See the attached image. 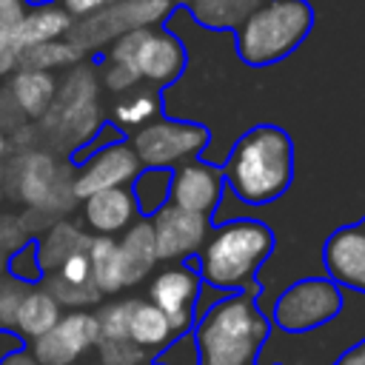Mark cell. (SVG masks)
<instances>
[{
    "instance_id": "6da1fadb",
    "label": "cell",
    "mask_w": 365,
    "mask_h": 365,
    "mask_svg": "<svg viewBox=\"0 0 365 365\" xmlns=\"http://www.w3.org/2000/svg\"><path fill=\"white\" fill-rule=\"evenodd\" d=\"M257 291L225 294L194 322L200 365H257L271 336V319L257 305Z\"/></svg>"
},
{
    "instance_id": "7a4b0ae2",
    "label": "cell",
    "mask_w": 365,
    "mask_h": 365,
    "mask_svg": "<svg viewBox=\"0 0 365 365\" xmlns=\"http://www.w3.org/2000/svg\"><path fill=\"white\" fill-rule=\"evenodd\" d=\"M274 251V234L259 220H228L211 228L200 259L197 274L205 288L217 294L257 291V271Z\"/></svg>"
},
{
    "instance_id": "3957f363",
    "label": "cell",
    "mask_w": 365,
    "mask_h": 365,
    "mask_svg": "<svg viewBox=\"0 0 365 365\" xmlns=\"http://www.w3.org/2000/svg\"><path fill=\"white\" fill-rule=\"evenodd\" d=\"M294 177V145L279 125H254L245 131L222 168L228 188L248 205H265L285 194Z\"/></svg>"
},
{
    "instance_id": "277c9868",
    "label": "cell",
    "mask_w": 365,
    "mask_h": 365,
    "mask_svg": "<svg viewBox=\"0 0 365 365\" xmlns=\"http://www.w3.org/2000/svg\"><path fill=\"white\" fill-rule=\"evenodd\" d=\"M314 11L305 0H265L237 29V54L248 66H271L288 57L311 31Z\"/></svg>"
},
{
    "instance_id": "5b68a950",
    "label": "cell",
    "mask_w": 365,
    "mask_h": 365,
    "mask_svg": "<svg viewBox=\"0 0 365 365\" xmlns=\"http://www.w3.org/2000/svg\"><path fill=\"white\" fill-rule=\"evenodd\" d=\"M97 91L100 77L91 71V66L83 63H77L63 77V83H57V97L40 120L46 137L57 148H74L80 143H88L91 134L103 125Z\"/></svg>"
},
{
    "instance_id": "8992f818",
    "label": "cell",
    "mask_w": 365,
    "mask_h": 365,
    "mask_svg": "<svg viewBox=\"0 0 365 365\" xmlns=\"http://www.w3.org/2000/svg\"><path fill=\"white\" fill-rule=\"evenodd\" d=\"M106 63H117L131 68L140 83H148L151 88L174 83L185 68V48L182 43L163 29H137L123 37H117L108 51Z\"/></svg>"
},
{
    "instance_id": "52a82bcc",
    "label": "cell",
    "mask_w": 365,
    "mask_h": 365,
    "mask_svg": "<svg viewBox=\"0 0 365 365\" xmlns=\"http://www.w3.org/2000/svg\"><path fill=\"white\" fill-rule=\"evenodd\" d=\"M342 305H345V294L339 285H334L328 277H305L288 285L277 297L268 319L279 334L302 336L334 322Z\"/></svg>"
},
{
    "instance_id": "ba28073f",
    "label": "cell",
    "mask_w": 365,
    "mask_h": 365,
    "mask_svg": "<svg viewBox=\"0 0 365 365\" xmlns=\"http://www.w3.org/2000/svg\"><path fill=\"white\" fill-rule=\"evenodd\" d=\"M174 9V0H111L97 14L83 17L71 26L66 40L74 46V51L91 54L103 46H111L117 37L137 31V29H154V23L165 20Z\"/></svg>"
},
{
    "instance_id": "9c48e42d",
    "label": "cell",
    "mask_w": 365,
    "mask_h": 365,
    "mask_svg": "<svg viewBox=\"0 0 365 365\" xmlns=\"http://www.w3.org/2000/svg\"><path fill=\"white\" fill-rule=\"evenodd\" d=\"M208 145V131L185 120H154L145 128L134 131L131 148L143 168L174 171L191 163Z\"/></svg>"
},
{
    "instance_id": "30bf717a",
    "label": "cell",
    "mask_w": 365,
    "mask_h": 365,
    "mask_svg": "<svg viewBox=\"0 0 365 365\" xmlns=\"http://www.w3.org/2000/svg\"><path fill=\"white\" fill-rule=\"evenodd\" d=\"M200 291H202V279L197 268H191L188 262H171L163 271H157L154 279L148 282V302L168 317L174 336H180L194 331V322H197L194 308H197Z\"/></svg>"
},
{
    "instance_id": "8fae6325",
    "label": "cell",
    "mask_w": 365,
    "mask_h": 365,
    "mask_svg": "<svg viewBox=\"0 0 365 365\" xmlns=\"http://www.w3.org/2000/svg\"><path fill=\"white\" fill-rule=\"evenodd\" d=\"M154 231V245H157V259L163 262H185L194 254L202 251L208 234H211V220L202 214L182 211L171 202H165L151 220Z\"/></svg>"
},
{
    "instance_id": "7c38bea8",
    "label": "cell",
    "mask_w": 365,
    "mask_h": 365,
    "mask_svg": "<svg viewBox=\"0 0 365 365\" xmlns=\"http://www.w3.org/2000/svg\"><path fill=\"white\" fill-rule=\"evenodd\" d=\"M100 342V322L94 311H68L57 325L31 342V354L40 365H74L88 348Z\"/></svg>"
},
{
    "instance_id": "4fadbf2b",
    "label": "cell",
    "mask_w": 365,
    "mask_h": 365,
    "mask_svg": "<svg viewBox=\"0 0 365 365\" xmlns=\"http://www.w3.org/2000/svg\"><path fill=\"white\" fill-rule=\"evenodd\" d=\"M143 171L131 143H106L100 148H94L88 154V160H83L80 171L74 174V197L86 200L91 194L108 191V188H123L131 185L134 177Z\"/></svg>"
},
{
    "instance_id": "5bb4252c",
    "label": "cell",
    "mask_w": 365,
    "mask_h": 365,
    "mask_svg": "<svg viewBox=\"0 0 365 365\" xmlns=\"http://www.w3.org/2000/svg\"><path fill=\"white\" fill-rule=\"evenodd\" d=\"M222 185H225V180H222L220 168L191 160L171 171L168 202L182 211L211 217V211H217V202L222 197Z\"/></svg>"
},
{
    "instance_id": "9a60e30c",
    "label": "cell",
    "mask_w": 365,
    "mask_h": 365,
    "mask_svg": "<svg viewBox=\"0 0 365 365\" xmlns=\"http://www.w3.org/2000/svg\"><path fill=\"white\" fill-rule=\"evenodd\" d=\"M322 265L334 285L365 294V234L359 225H345L325 240Z\"/></svg>"
},
{
    "instance_id": "2e32d148",
    "label": "cell",
    "mask_w": 365,
    "mask_h": 365,
    "mask_svg": "<svg viewBox=\"0 0 365 365\" xmlns=\"http://www.w3.org/2000/svg\"><path fill=\"white\" fill-rule=\"evenodd\" d=\"M137 202L131 185L108 188L83 200V222L94 237H114L137 222Z\"/></svg>"
},
{
    "instance_id": "e0dca14e",
    "label": "cell",
    "mask_w": 365,
    "mask_h": 365,
    "mask_svg": "<svg viewBox=\"0 0 365 365\" xmlns=\"http://www.w3.org/2000/svg\"><path fill=\"white\" fill-rule=\"evenodd\" d=\"M63 174V165L54 163L51 154L46 151H29L23 157L14 160L9 180L14 182V197L23 200L26 205H31L34 211H43L57 180Z\"/></svg>"
},
{
    "instance_id": "ac0fdd59",
    "label": "cell",
    "mask_w": 365,
    "mask_h": 365,
    "mask_svg": "<svg viewBox=\"0 0 365 365\" xmlns=\"http://www.w3.org/2000/svg\"><path fill=\"white\" fill-rule=\"evenodd\" d=\"M6 91L26 120H43L57 97V77L40 68H17Z\"/></svg>"
},
{
    "instance_id": "d6986e66",
    "label": "cell",
    "mask_w": 365,
    "mask_h": 365,
    "mask_svg": "<svg viewBox=\"0 0 365 365\" xmlns=\"http://www.w3.org/2000/svg\"><path fill=\"white\" fill-rule=\"evenodd\" d=\"M120 245V259H123V277H125V288L143 282L157 259V245H154V231L148 220H137L128 231H123V240H117Z\"/></svg>"
},
{
    "instance_id": "ffe728a7",
    "label": "cell",
    "mask_w": 365,
    "mask_h": 365,
    "mask_svg": "<svg viewBox=\"0 0 365 365\" xmlns=\"http://www.w3.org/2000/svg\"><path fill=\"white\" fill-rule=\"evenodd\" d=\"M74 17L60 6V3H48L40 9H29L23 23L14 29L20 43L26 48L31 46H43V43H54V40H66V34L71 31Z\"/></svg>"
},
{
    "instance_id": "44dd1931",
    "label": "cell",
    "mask_w": 365,
    "mask_h": 365,
    "mask_svg": "<svg viewBox=\"0 0 365 365\" xmlns=\"http://www.w3.org/2000/svg\"><path fill=\"white\" fill-rule=\"evenodd\" d=\"M63 317L60 305L54 302V297L46 291V288H29L23 302H20V311H17V322H14V334L20 339H40L43 334H48L57 319Z\"/></svg>"
},
{
    "instance_id": "7402d4cb",
    "label": "cell",
    "mask_w": 365,
    "mask_h": 365,
    "mask_svg": "<svg viewBox=\"0 0 365 365\" xmlns=\"http://www.w3.org/2000/svg\"><path fill=\"white\" fill-rule=\"evenodd\" d=\"M128 339L148 354V351H163L174 339V331L168 325V317L157 305H151L148 299H134L128 317Z\"/></svg>"
},
{
    "instance_id": "603a6c76",
    "label": "cell",
    "mask_w": 365,
    "mask_h": 365,
    "mask_svg": "<svg viewBox=\"0 0 365 365\" xmlns=\"http://www.w3.org/2000/svg\"><path fill=\"white\" fill-rule=\"evenodd\" d=\"M86 254H88V265H91V282L100 291V297L117 294L125 288L120 245L114 237H91Z\"/></svg>"
},
{
    "instance_id": "cb8c5ba5",
    "label": "cell",
    "mask_w": 365,
    "mask_h": 365,
    "mask_svg": "<svg viewBox=\"0 0 365 365\" xmlns=\"http://www.w3.org/2000/svg\"><path fill=\"white\" fill-rule=\"evenodd\" d=\"M88 234L86 231H80L77 225H71V222H54L48 231H46V237L37 242V259H40V268H43V274H54L71 254H80V251H86L88 248Z\"/></svg>"
},
{
    "instance_id": "d4e9b609",
    "label": "cell",
    "mask_w": 365,
    "mask_h": 365,
    "mask_svg": "<svg viewBox=\"0 0 365 365\" xmlns=\"http://www.w3.org/2000/svg\"><path fill=\"white\" fill-rule=\"evenodd\" d=\"M265 0H188V14L205 29L234 31Z\"/></svg>"
},
{
    "instance_id": "484cf974",
    "label": "cell",
    "mask_w": 365,
    "mask_h": 365,
    "mask_svg": "<svg viewBox=\"0 0 365 365\" xmlns=\"http://www.w3.org/2000/svg\"><path fill=\"white\" fill-rule=\"evenodd\" d=\"M160 108H163V103H160L157 88H151V86H137V88L120 94V100L114 103L111 117H114V123H117L120 128H134V131H140V128H145L148 123L160 120Z\"/></svg>"
},
{
    "instance_id": "4316f807",
    "label": "cell",
    "mask_w": 365,
    "mask_h": 365,
    "mask_svg": "<svg viewBox=\"0 0 365 365\" xmlns=\"http://www.w3.org/2000/svg\"><path fill=\"white\" fill-rule=\"evenodd\" d=\"M168 191H171V171L165 168H143L131 182L137 211L145 217H154L168 202Z\"/></svg>"
},
{
    "instance_id": "83f0119b",
    "label": "cell",
    "mask_w": 365,
    "mask_h": 365,
    "mask_svg": "<svg viewBox=\"0 0 365 365\" xmlns=\"http://www.w3.org/2000/svg\"><path fill=\"white\" fill-rule=\"evenodd\" d=\"M83 57L74 51V46L68 40H54V43H43V46H31L23 54L20 68H40L54 74V68H66V66H77Z\"/></svg>"
},
{
    "instance_id": "f1b7e54d",
    "label": "cell",
    "mask_w": 365,
    "mask_h": 365,
    "mask_svg": "<svg viewBox=\"0 0 365 365\" xmlns=\"http://www.w3.org/2000/svg\"><path fill=\"white\" fill-rule=\"evenodd\" d=\"M43 288L54 297V302L60 308H74V311H86L88 305H97L103 297L94 285L83 288V285H71V282H63L57 274H46L43 277Z\"/></svg>"
},
{
    "instance_id": "f546056e",
    "label": "cell",
    "mask_w": 365,
    "mask_h": 365,
    "mask_svg": "<svg viewBox=\"0 0 365 365\" xmlns=\"http://www.w3.org/2000/svg\"><path fill=\"white\" fill-rule=\"evenodd\" d=\"M134 299H120L103 305L97 314L100 322V339H128V317H131Z\"/></svg>"
},
{
    "instance_id": "4dcf8cb0",
    "label": "cell",
    "mask_w": 365,
    "mask_h": 365,
    "mask_svg": "<svg viewBox=\"0 0 365 365\" xmlns=\"http://www.w3.org/2000/svg\"><path fill=\"white\" fill-rule=\"evenodd\" d=\"M6 271L11 274V279L23 282V285H31V282H43V268H40V259H37V242H26L20 251H14L9 259H6Z\"/></svg>"
},
{
    "instance_id": "1f68e13d",
    "label": "cell",
    "mask_w": 365,
    "mask_h": 365,
    "mask_svg": "<svg viewBox=\"0 0 365 365\" xmlns=\"http://www.w3.org/2000/svg\"><path fill=\"white\" fill-rule=\"evenodd\" d=\"M100 365H143L148 354L131 339H100L97 342Z\"/></svg>"
},
{
    "instance_id": "d6a6232c",
    "label": "cell",
    "mask_w": 365,
    "mask_h": 365,
    "mask_svg": "<svg viewBox=\"0 0 365 365\" xmlns=\"http://www.w3.org/2000/svg\"><path fill=\"white\" fill-rule=\"evenodd\" d=\"M154 365H200V348H197V339L194 334H180L174 336L157 356H154Z\"/></svg>"
},
{
    "instance_id": "836d02e7",
    "label": "cell",
    "mask_w": 365,
    "mask_h": 365,
    "mask_svg": "<svg viewBox=\"0 0 365 365\" xmlns=\"http://www.w3.org/2000/svg\"><path fill=\"white\" fill-rule=\"evenodd\" d=\"M26 291H29V285H23L17 279H3L0 282V331L14 334L17 311H20V302L26 297Z\"/></svg>"
},
{
    "instance_id": "e575fe53",
    "label": "cell",
    "mask_w": 365,
    "mask_h": 365,
    "mask_svg": "<svg viewBox=\"0 0 365 365\" xmlns=\"http://www.w3.org/2000/svg\"><path fill=\"white\" fill-rule=\"evenodd\" d=\"M54 274H57L63 282H71V285H83V288L94 285V282H91V265H88V254H86V251L71 254Z\"/></svg>"
},
{
    "instance_id": "d590c367",
    "label": "cell",
    "mask_w": 365,
    "mask_h": 365,
    "mask_svg": "<svg viewBox=\"0 0 365 365\" xmlns=\"http://www.w3.org/2000/svg\"><path fill=\"white\" fill-rule=\"evenodd\" d=\"M29 231H26V225H23V220H17V217H11V214H3L0 217V254H14V251H20L29 240Z\"/></svg>"
},
{
    "instance_id": "8d00e7d4",
    "label": "cell",
    "mask_w": 365,
    "mask_h": 365,
    "mask_svg": "<svg viewBox=\"0 0 365 365\" xmlns=\"http://www.w3.org/2000/svg\"><path fill=\"white\" fill-rule=\"evenodd\" d=\"M26 54V46L20 43L17 31H3L0 34V74H11L20 68Z\"/></svg>"
},
{
    "instance_id": "74e56055",
    "label": "cell",
    "mask_w": 365,
    "mask_h": 365,
    "mask_svg": "<svg viewBox=\"0 0 365 365\" xmlns=\"http://www.w3.org/2000/svg\"><path fill=\"white\" fill-rule=\"evenodd\" d=\"M26 11H29V6L23 0H0V34L14 31L23 23Z\"/></svg>"
},
{
    "instance_id": "f35d334b",
    "label": "cell",
    "mask_w": 365,
    "mask_h": 365,
    "mask_svg": "<svg viewBox=\"0 0 365 365\" xmlns=\"http://www.w3.org/2000/svg\"><path fill=\"white\" fill-rule=\"evenodd\" d=\"M111 0H60V6L74 17V23L77 20H83V17H91V14H97L103 6H108Z\"/></svg>"
},
{
    "instance_id": "ab89813d",
    "label": "cell",
    "mask_w": 365,
    "mask_h": 365,
    "mask_svg": "<svg viewBox=\"0 0 365 365\" xmlns=\"http://www.w3.org/2000/svg\"><path fill=\"white\" fill-rule=\"evenodd\" d=\"M336 365H365V336L354 345H348L342 351V356L336 359Z\"/></svg>"
},
{
    "instance_id": "60d3db41",
    "label": "cell",
    "mask_w": 365,
    "mask_h": 365,
    "mask_svg": "<svg viewBox=\"0 0 365 365\" xmlns=\"http://www.w3.org/2000/svg\"><path fill=\"white\" fill-rule=\"evenodd\" d=\"M0 365H40V362L34 359V354H31L29 348H17V351H11L9 356H3Z\"/></svg>"
},
{
    "instance_id": "b9f144b4",
    "label": "cell",
    "mask_w": 365,
    "mask_h": 365,
    "mask_svg": "<svg viewBox=\"0 0 365 365\" xmlns=\"http://www.w3.org/2000/svg\"><path fill=\"white\" fill-rule=\"evenodd\" d=\"M29 9H40V6H48V3H57V0H23Z\"/></svg>"
},
{
    "instance_id": "7bdbcfd3",
    "label": "cell",
    "mask_w": 365,
    "mask_h": 365,
    "mask_svg": "<svg viewBox=\"0 0 365 365\" xmlns=\"http://www.w3.org/2000/svg\"><path fill=\"white\" fill-rule=\"evenodd\" d=\"M6 148H9V140H6V134H3V128H0V160H3Z\"/></svg>"
},
{
    "instance_id": "ee69618b",
    "label": "cell",
    "mask_w": 365,
    "mask_h": 365,
    "mask_svg": "<svg viewBox=\"0 0 365 365\" xmlns=\"http://www.w3.org/2000/svg\"><path fill=\"white\" fill-rule=\"evenodd\" d=\"M3 277H6V254H0V282H3Z\"/></svg>"
},
{
    "instance_id": "f6af8a7d",
    "label": "cell",
    "mask_w": 365,
    "mask_h": 365,
    "mask_svg": "<svg viewBox=\"0 0 365 365\" xmlns=\"http://www.w3.org/2000/svg\"><path fill=\"white\" fill-rule=\"evenodd\" d=\"M359 231H362V234H365V220H362V225H359Z\"/></svg>"
},
{
    "instance_id": "bcb514c9",
    "label": "cell",
    "mask_w": 365,
    "mask_h": 365,
    "mask_svg": "<svg viewBox=\"0 0 365 365\" xmlns=\"http://www.w3.org/2000/svg\"><path fill=\"white\" fill-rule=\"evenodd\" d=\"M177 3H185V6H188V0H177Z\"/></svg>"
},
{
    "instance_id": "7dc6e473",
    "label": "cell",
    "mask_w": 365,
    "mask_h": 365,
    "mask_svg": "<svg viewBox=\"0 0 365 365\" xmlns=\"http://www.w3.org/2000/svg\"><path fill=\"white\" fill-rule=\"evenodd\" d=\"M0 180H3V177H0Z\"/></svg>"
}]
</instances>
